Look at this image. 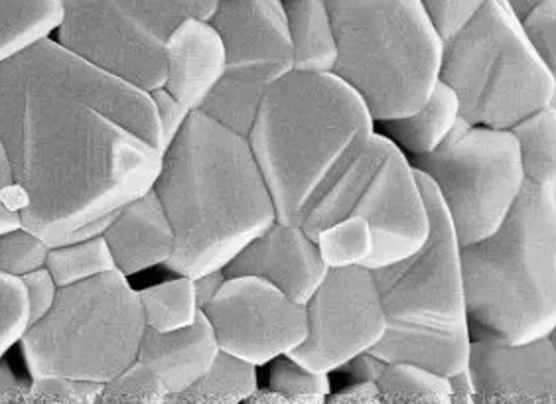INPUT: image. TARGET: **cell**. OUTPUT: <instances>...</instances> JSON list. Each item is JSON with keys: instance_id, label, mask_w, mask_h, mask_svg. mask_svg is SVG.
Here are the masks:
<instances>
[{"instance_id": "8992f818", "label": "cell", "mask_w": 556, "mask_h": 404, "mask_svg": "<svg viewBox=\"0 0 556 404\" xmlns=\"http://www.w3.org/2000/svg\"><path fill=\"white\" fill-rule=\"evenodd\" d=\"M439 79L456 93L471 127L509 130L556 103V74L525 38L507 0H488L442 42Z\"/></svg>"}, {"instance_id": "4fadbf2b", "label": "cell", "mask_w": 556, "mask_h": 404, "mask_svg": "<svg viewBox=\"0 0 556 404\" xmlns=\"http://www.w3.org/2000/svg\"><path fill=\"white\" fill-rule=\"evenodd\" d=\"M204 314L219 352L255 367L296 350L308 333L306 306L265 278L227 277Z\"/></svg>"}, {"instance_id": "f546056e", "label": "cell", "mask_w": 556, "mask_h": 404, "mask_svg": "<svg viewBox=\"0 0 556 404\" xmlns=\"http://www.w3.org/2000/svg\"><path fill=\"white\" fill-rule=\"evenodd\" d=\"M268 387L282 394L289 404H324L332 394L328 373L306 369L287 353L273 359Z\"/></svg>"}, {"instance_id": "7c38bea8", "label": "cell", "mask_w": 556, "mask_h": 404, "mask_svg": "<svg viewBox=\"0 0 556 404\" xmlns=\"http://www.w3.org/2000/svg\"><path fill=\"white\" fill-rule=\"evenodd\" d=\"M306 340L287 355L312 371L342 369L355 355L369 352L387 330L386 310L367 266L328 268L306 304Z\"/></svg>"}, {"instance_id": "30bf717a", "label": "cell", "mask_w": 556, "mask_h": 404, "mask_svg": "<svg viewBox=\"0 0 556 404\" xmlns=\"http://www.w3.org/2000/svg\"><path fill=\"white\" fill-rule=\"evenodd\" d=\"M212 26L225 46V70L204 111L247 137L268 87L292 72V43L282 0H219Z\"/></svg>"}, {"instance_id": "7a4b0ae2", "label": "cell", "mask_w": 556, "mask_h": 404, "mask_svg": "<svg viewBox=\"0 0 556 404\" xmlns=\"http://www.w3.org/2000/svg\"><path fill=\"white\" fill-rule=\"evenodd\" d=\"M152 190L176 237L164 266L178 277L222 270L277 222L249 140L204 111L190 113L164 152Z\"/></svg>"}, {"instance_id": "5bb4252c", "label": "cell", "mask_w": 556, "mask_h": 404, "mask_svg": "<svg viewBox=\"0 0 556 404\" xmlns=\"http://www.w3.org/2000/svg\"><path fill=\"white\" fill-rule=\"evenodd\" d=\"M350 215L364 217L371 227L374 255L365 265L371 270L413 255L427 241V202L410 160L393 140Z\"/></svg>"}, {"instance_id": "f6af8a7d", "label": "cell", "mask_w": 556, "mask_h": 404, "mask_svg": "<svg viewBox=\"0 0 556 404\" xmlns=\"http://www.w3.org/2000/svg\"><path fill=\"white\" fill-rule=\"evenodd\" d=\"M0 75H2V64H0Z\"/></svg>"}, {"instance_id": "ab89813d", "label": "cell", "mask_w": 556, "mask_h": 404, "mask_svg": "<svg viewBox=\"0 0 556 404\" xmlns=\"http://www.w3.org/2000/svg\"><path fill=\"white\" fill-rule=\"evenodd\" d=\"M330 404H381V394L374 381H355L340 393L330 394Z\"/></svg>"}, {"instance_id": "e575fe53", "label": "cell", "mask_w": 556, "mask_h": 404, "mask_svg": "<svg viewBox=\"0 0 556 404\" xmlns=\"http://www.w3.org/2000/svg\"><path fill=\"white\" fill-rule=\"evenodd\" d=\"M525 38L556 74V0H541L519 18Z\"/></svg>"}, {"instance_id": "b9f144b4", "label": "cell", "mask_w": 556, "mask_h": 404, "mask_svg": "<svg viewBox=\"0 0 556 404\" xmlns=\"http://www.w3.org/2000/svg\"><path fill=\"white\" fill-rule=\"evenodd\" d=\"M450 387V404H473L476 387L468 367L446 377Z\"/></svg>"}, {"instance_id": "277c9868", "label": "cell", "mask_w": 556, "mask_h": 404, "mask_svg": "<svg viewBox=\"0 0 556 404\" xmlns=\"http://www.w3.org/2000/svg\"><path fill=\"white\" fill-rule=\"evenodd\" d=\"M471 340L527 343L556 328V184L523 190L503 224L460 247Z\"/></svg>"}, {"instance_id": "ac0fdd59", "label": "cell", "mask_w": 556, "mask_h": 404, "mask_svg": "<svg viewBox=\"0 0 556 404\" xmlns=\"http://www.w3.org/2000/svg\"><path fill=\"white\" fill-rule=\"evenodd\" d=\"M103 239L125 277L164 265L176 245L170 219L152 188L115 213Z\"/></svg>"}, {"instance_id": "6da1fadb", "label": "cell", "mask_w": 556, "mask_h": 404, "mask_svg": "<svg viewBox=\"0 0 556 404\" xmlns=\"http://www.w3.org/2000/svg\"><path fill=\"white\" fill-rule=\"evenodd\" d=\"M0 140L22 227L50 249L105 233L164 156L149 91L54 38L2 64Z\"/></svg>"}, {"instance_id": "f1b7e54d", "label": "cell", "mask_w": 556, "mask_h": 404, "mask_svg": "<svg viewBox=\"0 0 556 404\" xmlns=\"http://www.w3.org/2000/svg\"><path fill=\"white\" fill-rule=\"evenodd\" d=\"M328 268L365 266L374 255L371 227L359 215H348L314 239Z\"/></svg>"}, {"instance_id": "d4e9b609", "label": "cell", "mask_w": 556, "mask_h": 404, "mask_svg": "<svg viewBox=\"0 0 556 404\" xmlns=\"http://www.w3.org/2000/svg\"><path fill=\"white\" fill-rule=\"evenodd\" d=\"M509 130L519 144L525 180L536 186H555L556 106L548 105L536 111Z\"/></svg>"}, {"instance_id": "e0dca14e", "label": "cell", "mask_w": 556, "mask_h": 404, "mask_svg": "<svg viewBox=\"0 0 556 404\" xmlns=\"http://www.w3.org/2000/svg\"><path fill=\"white\" fill-rule=\"evenodd\" d=\"M164 89L190 111H200L225 70V46L210 21L186 18L164 48Z\"/></svg>"}, {"instance_id": "ee69618b", "label": "cell", "mask_w": 556, "mask_h": 404, "mask_svg": "<svg viewBox=\"0 0 556 404\" xmlns=\"http://www.w3.org/2000/svg\"><path fill=\"white\" fill-rule=\"evenodd\" d=\"M507 2H509V7L514 9L517 18H521L525 12L529 11V9H533L536 2H541V0H507Z\"/></svg>"}, {"instance_id": "9c48e42d", "label": "cell", "mask_w": 556, "mask_h": 404, "mask_svg": "<svg viewBox=\"0 0 556 404\" xmlns=\"http://www.w3.org/2000/svg\"><path fill=\"white\" fill-rule=\"evenodd\" d=\"M410 164L434 184L460 247L492 235L527 181L511 130L471 127L462 118L439 149Z\"/></svg>"}, {"instance_id": "ffe728a7", "label": "cell", "mask_w": 556, "mask_h": 404, "mask_svg": "<svg viewBox=\"0 0 556 404\" xmlns=\"http://www.w3.org/2000/svg\"><path fill=\"white\" fill-rule=\"evenodd\" d=\"M470 343V331L452 333L387 324L386 333L369 353L383 362L408 363L440 377H450L468 367Z\"/></svg>"}, {"instance_id": "ba28073f", "label": "cell", "mask_w": 556, "mask_h": 404, "mask_svg": "<svg viewBox=\"0 0 556 404\" xmlns=\"http://www.w3.org/2000/svg\"><path fill=\"white\" fill-rule=\"evenodd\" d=\"M58 42L152 91L164 86V48L186 18L210 21L219 0H62Z\"/></svg>"}, {"instance_id": "7bdbcfd3", "label": "cell", "mask_w": 556, "mask_h": 404, "mask_svg": "<svg viewBox=\"0 0 556 404\" xmlns=\"http://www.w3.org/2000/svg\"><path fill=\"white\" fill-rule=\"evenodd\" d=\"M28 384L22 383L14 373L0 365V404L26 403Z\"/></svg>"}, {"instance_id": "cb8c5ba5", "label": "cell", "mask_w": 556, "mask_h": 404, "mask_svg": "<svg viewBox=\"0 0 556 404\" xmlns=\"http://www.w3.org/2000/svg\"><path fill=\"white\" fill-rule=\"evenodd\" d=\"M257 367L219 352L214 365L186 391L170 394L168 404H239L257 391Z\"/></svg>"}, {"instance_id": "52a82bcc", "label": "cell", "mask_w": 556, "mask_h": 404, "mask_svg": "<svg viewBox=\"0 0 556 404\" xmlns=\"http://www.w3.org/2000/svg\"><path fill=\"white\" fill-rule=\"evenodd\" d=\"M147 330L139 292L121 270L58 290L54 306L22 336L33 377L108 383L139 357Z\"/></svg>"}, {"instance_id": "2e32d148", "label": "cell", "mask_w": 556, "mask_h": 404, "mask_svg": "<svg viewBox=\"0 0 556 404\" xmlns=\"http://www.w3.org/2000/svg\"><path fill=\"white\" fill-rule=\"evenodd\" d=\"M227 277L265 278L289 299L308 304L328 275L316 241L300 225L275 224L237 253L224 268Z\"/></svg>"}, {"instance_id": "5b68a950", "label": "cell", "mask_w": 556, "mask_h": 404, "mask_svg": "<svg viewBox=\"0 0 556 404\" xmlns=\"http://www.w3.org/2000/svg\"><path fill=\"white\" fill-rule=\"evenodd\" d=\"M338 42L332 74L375 123L405 117L439 84L442 38L420 0H326Z\"/></svg>"}, {"instance_id": "9a60e30c", "label": "cell", "mask_w": 556, "mask_h": 404, "mask_svg": "<svg viewBox=\"0 0 556 404\" xmlns=\"http://www.w3.org/2000/svg\"><path fill=\"white\" fill-rule=\"evenodd\" d=\"M468 369L473 404L556 403L555 333L527 343L471 340Z\"/></svg>"}, {"instance_id": "4316f807", "label": "cell", "mask_w": 556, "mask_h": 404, "mask_svg": "<svg viewBox=\"0 0 556 404\" xmlns=\"http://www.w3.org/2000/svg\"><path fill=\"white\" fill-rule=\"evenodd\" d=\"M140 308L147 328L154 331L180 330L198 316L193 278L178 277L139 292Z\"/></svg>"}, {"instance_id": "44dd1931", "label": "cell", "mask_w": 556, "mask_h": 404, "mask_svg": "<svg viewBox=\"0 0 556 404\" xmlns=\"http://www.w3.org/2000/svg\"><path fill=\"white\" fill-rule=\"evenodd\" d=\"M292 70L304 74H332L338 62V42L326 0H282Z\"/></svg>"}, {"instance_id": "60d3db41", "label": "cell", "mask_w": 556, "mask_h": 404, "mask_svg": "<svg viewBox=\"0 0 556 404\" xmlns=\"http://www.w3.org/2000/svg\"><path fill=\"white\" fill-rule=\"evenodd\" d=\"M227 275L222 270H210L200 277L193 278V292H195V304L198 308L204 310L212 300L217 296V292L224 287Z\"/></svg>"}, {"instance_id": "4dcf8cb0", "label": "cell", "mask_w": 556, "mask_h": 404, "mask_svg": "<svg viewBox=\"0 0 556 404\" xmlns=\"http://www.w3.org/2000/svg\"><path fill=\"white\" fill-rule=\"evenodd\" d=\"M168 393L161 377L147 363L132 362L127 369L103 384L97 403L105 404H164Z\"/></svg>"}, {"instance_id": "1f68e13d", "label": "cell", "mask_w": 556, "mask_h": 404, "mask_svg": "<svg viewBox=\"0 0 556 404\" xmlns=\"http://www.w3.org/2000/svg\"><path fill=\"white\" fill-rule=\"evenodd\" d=\"M50 247L26 227L0 235V273L21 278L46 266Z\"/></svg>"}, {"instance_id": "7402d4cb", "label": "cell", "mask_w": 556, "mask_h": 404, "mask_svg": "<svg viewBox=\"0 0 556 404\" xmlns=\"http://www.w3.org/2000/svg\"><path fill=\"white\" fill-rule=\"evenodd\" d=\"M460 118L458 97L446 84H439L425 105L405 117L383 121L387 139L413 156H425L439 149Z\"/></svg>"}, {"instance_id": "d6a6232c", "label": "cell", "mask_w": 556, "mask_h": 404, "mask_svg": "<svg viewBox=\"0 0 556 404\" xmlns=\"http://www.w3.org/2000/svg\"><path fill=\"white\" fill-rule=\"evenodd\" d=\"M30 326L28 299L21 278L0 273V359Z\"/></svg>"}, {"instance_id": "8d00e7d4", "label": "cell", "mask_w": 556, "mask_h": 404, "mask_svg": "<svg viewBox=\"0 0 556 404\" xmlns=\"http://www.w3.org/2000/svg\"><path fill=\"white\" fill-rule=\"evenodd\" d=\"M149 93L161 125L162 154H164L174 139L180 135L192 111L184 106L178 99H174L164 87H156Z\"/></svg>"}, {"instance_id": "484cf974", "label": "cell", "mask_w": 556, "mask_h": 404, "mask_svg": "<svg viewBox=\"0 0 556 404\" xmlns=\"http://www.w3.org/2000/svg\"><path fill=\"white\" fill-rule=\"evenodd\" d=\"M374 383L381 404H450L448 379L408 363L381 359Z\"/></svg>"}, {"instance_id": "d590c367", "label": "cell", "mask_w": 556, "mask_h": 404, "mask_svg": "<svg viewBox=\"0 0 556 404\" xmlns=\"http://www.w3.org/2000/svg\"><path fill=\"white\" fill-rule=\"evenodd\" d=\"M485 2L488 0H420V7L442 42H446L460 33Z\"/></svg>"}, {"instance_id": "d6986e66", "label": "cell", "mask_w": 556, "mask_h": 404, "mask_svg": "<svg viewBox=\"0 0 556 404\" xmlns=\"http://www.w3.org/2000/svg\"><path fill=\"white\" fill-rule=\"evenodd\" d=\"M219 353L217 338L204 310L190 326L172 331L147 328L139 348V362L161 377L168 396L186 391L204 375Z\"/></svg>"}, {"instance_id": "f35d334b", "label": "cell", "mask_w": 556, "mask_h": 404, "mask_svg": "<svg viewBox=\"0 0 556 404\" xmlns=\"http://www.w3.org/2000/svg\"><path fill=\"white\" fill-rule=\"evenodd\" d=\"M21 212L16 205V186L11 160L0 140V235L21 227Z\"/></svg>"}, {"instance_id": "603a6c76", "label": "cell", "mask_w": 556, "mask_h": 404, "mask_svg": "<svg viewBox=\"0 0 556 404\" xmlns=\"http://www.w3.org/2000/svg\"><path fill=\"white\" fill-rule=\"evenodd\" d=\"M62 21V0H0V64L52 38Z\"/></svg>"}, {"instance_id": "8fae6325", "label": "cell", "mask_w": 556, "mask_h": 404, "mask_svg": "<svg viewBox=\"0 0 556 404\" xmlns=\"http://www.w3.org/2000/svg\"><path fill=\"white\" fill-rule=\"evenodd\" d=\"M415 174L427 202L430 229L427 241L413 255L371 270L387 324L452 333L470 331L458 237L434 184L425 174Z\"/></svg>"}, {"instance_id": "836d02e7", "label": "cell", "mask_w": 556, "mask_h": 404, "mask_svg": "<svg viewBox=\"0 0 556 404\" xmlns=\"http://www.w3.org/2000/svg\"><path fill=\"white\" fill-rule=\"evenodd\" d=\"M103 384L93 381H79L60 375L34 377L28 384L26 403L38 404H93L99 401Z\"/></svg>"}, {"instance_id": "3957f363", "label": "cell", "mask_w": 556, "mask_h": 404, "mask_svg": "<svg viewBox=\"0 0 556 404\" xmlns=\"http://www.w3.org/2000/svg\"><path fill=\"white\" fill-rule=\"evenodd\" d=\"M374 135L364 101L333 74L292 70L268 87L247 140L278 224L302 227Z\"/></svg>"}, {"instance_id": "74e56055", "label": "cell", "mask_w": 556, "mask_h": 404, "mask_svg": "<svg viewBox=\"0 0 556 404\" xmlns=\"http://www.w3.org/2000/svg\"><path fill=\"white\" fill-rule=\"evenodd\" d=\"M21 280L22 285H24V290H26L28 312H30V326H33V324L40 321L52 310L60 288L55 285L54 278L48 273L46 266L24 275V277H21Z\"/></svg>"}, {"instance_id": "83f0119b", "label": "cell", "mask_w": 556, "mask_h": 404, "mask_svg": "<svg viewBox=\"0 0 556 404\" xmlns=\"http://www.w3.org/2000/svg\"><path fill=\"white\" fill-rule=\"evenodd\" d=\"M46 268L58 288H64L117 270V265L103 235H99L74 245L52 247L46 258Z\"/></svg>"}]
</instances>
